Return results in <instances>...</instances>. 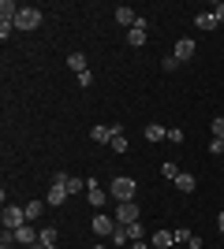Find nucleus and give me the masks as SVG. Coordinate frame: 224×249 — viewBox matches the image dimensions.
Masks as SVG:
<instances>
[{"label":"nucleus","mask_w":224,"mask_h":249,"mask_svg":"<svg viewBox=\"0 0 224 249\" xmlns=\"http://www.w3.org/2000/svg\"><path fill=\"white\" fill-rule=\"evenodd\" d=\"M135 178L131 175H116L112 178V182H108V194H112V197H116V205H123V201H135Z\"/></svg>","instance_id":"obj_1"},{"label":"nucleus","mask_w":224,"mask_h":249,"mask_svg":"<svg viewBox=\"0 0 224 249\" xmlns=\"http://www.w3.org/2000/svg\"><path fill=\"white\" fill-rule=\"evenodd\" d=\"M4 231H19V227H26L30 219H26V208L22 205H4Z\"/></svg>","instance_id":"obj_2"},{"label":"nucleus","mask_w":224,"mask_h":249,"mask_svg":"<svg viewBox=\"0 0 224 249\" xmlns=\"http://www.w3.org/2000/svg\"><path fill=\"white\" fill-rule=\"evenodd\" d=\"M108 197H112V194H108V190H101V186H97V178H86V201L94 205V212H101V208L108 205Z\"/></svg>","instance_id":"obj_3"},{"label":"nucleus","mask_w":224,"mask_h":249,"mask_svg":"<svg viewBox=\"0 0 224 249\" xmlns=\"http://www.w3.org/2000/svg\"><path fill=\"white\" fill-rule=\"evenodd\" d=\"M41 26V11L38 8H19L15 15V30H38Z\"/></svg>","instance_id":"obj_4"},{"label":"nucleus","mask_w":224,"mask_h":249,"mask_svg":"<svg viewBox=\"0 0 224 249\" xmlns=\"http://www.w3.org/2000/svg\"><path fill=\"white\" fill-rule=\"evenodd\" d=\"M90 227H94V234H97V238H112V231H116L120 223H116V216H101V212H94Z\"/></svg>","instance_id":"obj_5"},{"label":"nucleus","mask_w":224,"mask_h":249,"mask_svg":"<svg viewBox=\"0 0 224 249\" xmlns=\"http://www.w3.org/2000/svg\"><path fill=\"white\" fill-rule=\"evenodd\" d=\"M139 219H142V208L135 205V201H123V205H116V223H120V227L139 223Z\"/></svg>","instance_id":"obj_6"},{"label":"nucleus","mask_w":224,"mask_h":249,"mask_svg":"<svg viewBox=\"0 0 224 249\" xmlns=\"http://www.w3.org/2000/svg\"><path fill=\"white\" fill-rule=\"evenodd\" d=\"M116 22L123 26V30H135V26L142 22V15L135 8H127V4H120V8H116Z\"/></svg>","instance_id":"obj_7"},{"label":"nucleus","mask_w":224,"mask_h":249,"mask_svg":"<svg viewBox=\"0 0 224 249\" xmlns=\"http://www.w3.org/2000/svg\"><path fill=\"white\" fill-rule=\"evenodd\" d=\"M67 197H71V194H67V186H60V182H53V186H49V194H45V205L60 208V205H64Z\"/></svg>","instance_id":"obj_8"},{"label":"nucleus","mask_w":224,"mask_h":249,"mask_svg":"<svg viewBox=\"0 0 224 249\" xmlns=\"http://www.w3.org/2000/svg\"><path fill=\"white\" fill-rule=\"evenodd\" d=\"M194 49H198V45H194L191 37H180V41H176V52H172V56H176L180 63H187V60L194 56Z\"/></svg>","instance_id":"obj_9"},{"label":"nucleus","mask_w":224,"mask_h":249,"mask_svg":"<svg viewBox=\"0 0 224 249\" xmlns=\"http://www.w3.org/2000/svg\"><path fill=\"white\" fill-rule=\"evenodd\" d=\"M90 138H94L97 145H112V138H116V126H101V123H97L94 130H90Z\"/></svg>","instance_id":"obj_10"},{"label":"nucleus","mask_w":224,"mask_h":249,"mask_svg":"<svg viewBox=\"0 0 224 249\" xmlns=\"http://www.w3.org/2000/svg\"><path fill=\"white\" fill-rule=\"evenodd\" d=\"M142 134H146V142H168V126H161V123H149L146 130H142Z\"/></svg>","instance_id":"obj_11"},{"label":"nucleus","mask_w":224,"mask_h":249,"mask_svg":"<svg viewBox=\"0 0 224 249\" xmlns=\"http://www.w3.org/2000/svg\"><path fill=\"white\" fill-rule=\"evenodd\" d=\"M15 246H38V234H34V227H30V223L15 231Z\"/></svg>","instance_id":"obj_12"},{"label":"nucleus","mask_w":224,"mask_h":249,"mask_svg":"<svg viewBox=\"0 0 224 249\" xmlns=\"http://www.w3.org/2000/svg\"><path fill=\"white\" fill-rule=\"evenodd\" d=\"M127 45H135V49H142V45H146V19H142L135 30H127Z\"/></svg>","instance_id":"obj_13"},{"label":"nucleus","mask_w":224,"mask_h":249,"mask_svg":"<svg viewBox=\"0 0 224 249\" xmlns=\"http://www.w3.org/2000/svg\"><path fill=\"white\" fill-rule=\"evenodd\" d=\"M194 186H198V178H194L191 171H180V178H176V190H183V194H194Z\"/></svg>","instance_id":"obj_14"},{"label":"nucleus","mask_w":224,"mask_h":249,"mask_svg":"<svg viewBox=\"0 0 224 249\" xmlns=\"http://www.w3.org/2000/svg\"><path fill=\"white\" fill-rule=\"evenodd\" d=\"M176 246V234H172V231H157V234H153V249H172Z\"/></svg>","instance_id":"obj_15"},{"label":"nucleus","mask_w":224,"mask_h":249,"mask_svg":"<svg viewBox=\"0 0 224 249\" xmlns=\"http://www.w3.org/2000/svg\"><path fill=\"white\" fill-rule=\"evenodd\" d=\"M194 26H198V30H217L221 22L213 19V11H202V15H194Z\"/></svg>","instance_id":"obj_16"},{"label":"nucleus","mask_w":224,"mask_h":249,"mask_svg":"<svg viewBox=\"0 0 224 249\" xmlns=\"http://www.w3.org/2000/svg\"><path fill=\"white\" fill-rule=\"evenodd\" d=\"M67 67H71L75 74H82L86 71V56L82 52H67Z\"/></svg>","instance_id":"obj_17"},{"label":"nucleus","mask_w":224,"mask_h":249,"mask_svg":"<svg viewBox=\"0 0 224 249\" xmlns=\"http://www.w3.org/2000/svg\"><path fill=\"white\" fill-rule=\"evenodd\" d=\"M26 219H41V212H45V201H26Z\"/></svg>","instance_id":"obj_18"},{"label":"nucleus","mask_w":224,"mask_h":249,"mask_svg":"<svg viewBox=\"0 0 224 249\" xmlns=\"http://www.w3.org/2000/svg\"><path fill=\"white\" fill-rule=\"evenodd\" d=\"M38 242H41V246H56V227H41Z\"/></svg>","instance_id":"obj_19"},{"label":"nucleus","mask_w":224,"mask_h":249,"mask_svg":"<svg viewBox=\"0 0 224 249\" xmlns=\"http://www.w3.org/2000/svg\"><path fill=\"white\" fill-rule=\"evenodd\" d=\"M161 175L168 178V182H176V178H180V167L172 164V160H164V167H161Z\"/></svg>","instance_id":"obj_20"},{"label":"nucleus","mask_w":224,"mask_h":249,"mask_svg":"<svg viewBox=\"0 0 224 249\" xmlns=\"http://www.w3.org/2000/svg\"><path fill=\"white\" fill-rule=\"evenodd\" d=\"M127 242H131L127 227H116V231H112V246H127Z\"/></svg>","instance_id":"obj_21"},{"label":"nucleus","mask_w":224,"mask_h":249,"mask_svg":"<svg viewBox=\"0 0 224 249\" xmlns=\"http://www.w3.org/2000/svg\"><path fill=\"white\" fill-rule=\"evenodd\" d=\"M108 149H112V153H127V134H116Z\"/></svg>","instance_id":"obj_22"},{"label":"nucleus","mask_w":224,"mask_h":249,"mask_svg":"<svg viewBox=\"0 0 224 249\" xmlns=\"http://www.w3.org/2000/svg\"><path fill=\"white\" fill-rule=\"evenodd\" d=\"M79 190H86V178H67V194H79Z\"/></svg>","instance_id":"obj_23"},{"label":"nucleus","mask_w":224,"mask_h":249,"mask_svg":"<svg viewBox=\"0 0 224 249\" xmlns=\"http://www.w3.org/2000/svg\"><path fill=\"white\" fill-rule=\"evenodd\" d=\"M176 67H180V60H176V56H164V60H161V71H176Z\"/></svg>","instance_id":"obj_24"},{"label":"nucleus","mask_w":224,"mask_h":249,"mask_svg":"<svg viewBox=\"0 0 224 249\" xmlns=\"http://www.w3.org/2000/svg\"><path fill=\"white\" fill-rule=\"evenodd\" d=\"M213 138H221V142H224V115H217V119H213Z\"/></svg>","instance_id":"obj_25"},{"label":"nucleus","mask_w":224,"mask_h":249,"mask_svg":"<svg viewBox=\"0 0 224 249\" xmlns=\"http://www.w3.org/2000/svg\"><path fill=\"white\" fill-rule=\"evenodd\" d=\"M127 234H131V242H139L142 238V223H127Z\"/></svg>","instance_id":"obj_26"},{"label":"nucleus","mask_w":224,"mask_h":249,"mask_svg":"<svg viewBox=\"0 0 224 249\" xmlns=\"http://www.w3.org/2000/svg\"><path fill=\"white\" fill-rule=\"evenodd\" d=\"M209 153H213V156H224V142H221V138H213V142H209Z\"/></svg>","instance_id":"obj_27"},{"label":"nucleus","mask_w":224,"mask_h":249,"mask_svg":"<svg viewBox=\"0 0 224 249\" xmlns=\"http://www.w3.org/2000/svg\"><path fill=\"white\" fill-rule=\"evenodd\" d=\"M168 142H176V145H180V142H183V130H176V126H168Z\"/></svg>","instance_id":"obj_28"},{"label":"nucleus","mask_w":224,"mask_h":249,"mask_svg":"<svg viewBox=\"0 0 224 249\" xmlns=\"http://www.w3.org/2000/svg\"><path fill=\"white\" fill-rule=\"evenodd\" d=\"M213 19L224 22V0H221V4H213Z\"/></svg>","instance_id":"obj_29"},{"label":"nucleus","mask_w":224,"mask_h":249,"mask_svg":"<svg viewBox=\"0 0 224 249\" xmlns=\"http://www.w3.org/2000/svg\"><path fill=\"white\" fill-rule=\"evenodd\" d=\"M131 249H153V246H149L146 238H139V242H131Z\"/></svg>","instance_id":"obj_30"},{"label":"nucleus","mask_w":224,"mask_h":249,"mask_svg":"<svg viewBox=\"0 0 224 249\" xmlns=\"http://www.w3.org/2000/svg\"><path fill=\"white\" fill-rule=\"evenodd\" d=\"M217 227H221V234H224V212H221V216H217Z\"/></svg>","instance_id":"obj_31"},{"label":"nucleus","mask_w":224,"mask_h":249,"mask_svg":"<svg viewBox=\"0 0 224 249\" xmlns=\"http://www.w3.org/2000/svg\"><path fill=\"white\" fill-rule=\"evenodd\" d=\"M94 249H108V246H101V242H97V246H94Z\"/></svg>","instance_id":"obj_32"},{"label":"nucleus","mask_w":224,"mask_h":249,"mask_svg":"<svg viewBox=\"0 0 224 249\" xmlns=\"http://www.w3.org/2000/svg\"><path fill=\"white\" fill-rule=\"evenodd\" d=\"M41 249H56V246H41Z\"/></svg>","instance_id":"obj_33"}]
</instances>
